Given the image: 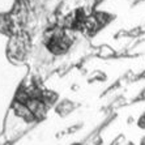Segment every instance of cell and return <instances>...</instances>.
<instances>
[{
	"label": "cell",
	"instance_id": "cell-1",
	"mask_svg": "<svg viewBox=\"0 0 145 145\" xmlns=\"http://www.w3.org/2000/svg\"><path fill=\"white\" fill-rule=\"evenodd\" d=\"M136 124H137V127L140 129H145V111L141 112V115L137 118V120H136Z\"/></svg>",
	"mask_w": 145,
	"mask_h": 145
},
{
	"label": "cell",
	"instance_id": "cell-2",
	"mask_svg": "<svg viewBox=\"0 0 145 145\" xmlns=\"http://www.w3.org/2000/svg\"><path fill=\"white\" fill-rule=\"evenodd\" d=\"M133 102H145V88L133 98Z\"/></svg>",
	"mask_w": 145,
	"mask_h": 145
},
{
	"label": "cell",
	"instance_id": "cell-3",
	"mask_svg": "<svg viewBox=\"0 0 145 145\" xmlns=\"http://www.w3.org/2000/svg\"><path fill=\"white\" fill-rule=\"evenodd\" d=\"M138 145H145V135L142 136L141 138H140V142H138Z\"/></svg>",
	"mask_w": 145,
	"mask_h": 145
}]
</instances>
